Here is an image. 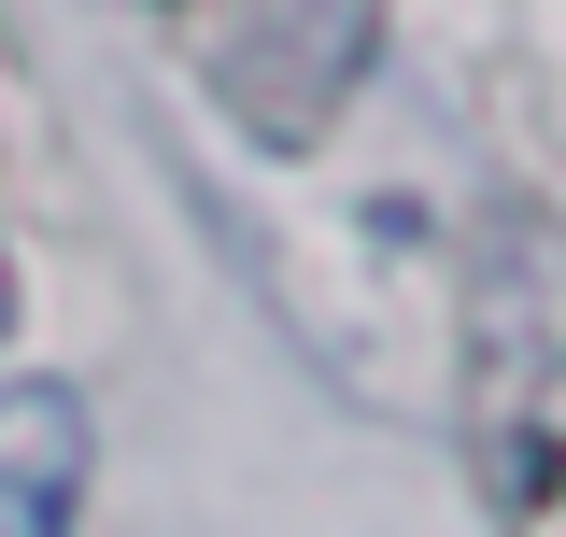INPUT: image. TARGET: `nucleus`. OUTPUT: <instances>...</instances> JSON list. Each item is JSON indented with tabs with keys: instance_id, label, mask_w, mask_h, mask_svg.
<instances>
[{
	"instance_id": "obj_1",
	"label": "nucleus",
	"mask_w": 566,
	"mask_h": 537,
	"mask_svg": "<svg viewBox=\"0 0 566 537\" xmlns=\"http://www.w3.org/2000/svg\"><path fill=\"white\" fill-rule=\"evenodd\" d=\"M453 397H468V467L495 537H566V212L495 199L468 227Z\"/></svg>"
},
{
	"instance_id": "obj_2",
	"label": "nucleus",
	"mask_w": 566,
	"mask_h": 537,
	"mask_svg": "<svg viewBox=\"0 0 566 537\" xmlns=\"http://www.w3.org/2000/svg\"><path fill=\"white\" fill-rule=\"evenodd\" d=\"M255 156H326L382 57V0H128Z\"/></svg>"
},
{
	"instance_id": "obj_3",
	"label": "nucleus",
	"mask_w": 566,
	"mask_h": 537,
	"mask_svg": "<svg viewBox=\"0 0 566 537\" xmlns=\"http://www.w3.org/2000/svg\"><path fill=\"white\" fill-rule=\"evenodd\" d=\"M85 524V397L71 382H0V537Z\"/></svg>"
},
{
	"instance_id": "obj_4",
	"label": "nucleus",
	"mask_w": 566,
	"mask_h": 537,
	"mask_svg": "<svg viewBox=\"0 0 566 537\" xmlns=\"http://www.w3.org/2000/svg\"><path fill=\"white\" fill-rule=\"evenodd\" d=\"M0 326H14V255H0Z\"/></svg>"
}]
</instances>
